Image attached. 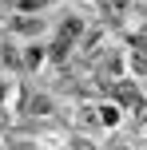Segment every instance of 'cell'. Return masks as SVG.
<instances>
[{
	"label": "cell",
	"instance_id": "1",
	"mask_svg": "<svg viewBox=\"0 0 147 150\" xmlns=\"http://www.w3.org/2000/svg\"><path fill=\"white\" fill-rule=\"evenodd\" d=\"M28 115H52V99L48 95H32L28 99Z\"/></svg>",
	"mask_w": 147,
	"mask_h": 150
},
{
	"label": "cell",
	"instance_id": "2",
	"mask_svg": "<svg viewBox=\"0 0 147 150\" xmlns=\"http://www.w3.org/2000/svg\"><path fill=\"white\" fill-rule=\"evenodd\" d=\"M12 28H16V32H24V36H36V32L44 28V20H40V16H36V20H16Z\"/></svg>",
	"mask_w": 147,
	"mask_h": 150
},
{
	"label": "cell",
	"instance_id": "5",
	"mask_svg": "<svg viewBox=\"0 0 147 150\" xmlns=\"http://www.w3.org/2000/svg\"><path fill=\"white\" fill-rule=\"evenodd\" d=\"M20 8H44V4H52V0H16Z\"/></svg>",
	"mask_w": 147,
	"mask_h": 150
},
{
	"label": "cell",
	"instance_id": "6",
	"mask_svg": "<svg viewBox=\"0 0 147 150\" xmlns=\"http://www.w3.org/2000/svg\"><path fill=\"white\" fill-rule=\"evenodd\" d=\"M76 150H92V146H87V138H76Z\"/></svg>",
	"mask_w": 147,
	"mask_h": 150
},
{
	"label": "cell",
	"instance_id": "3",
	"mask_svg": "<svg viewBox=\"0 0 147 150\" xmlns=\"http://www.w3.org/2000/svg\"><path fill=\"white\" fill-rule=\"evenodd\" d=\"M24 63H28V67H36V63H44V52H40L36 44L28 47V55H24Z\"/></svg>",
	"mask_w": 147,
	"mask_h": 150
},
{
	"label": "cell",
	"instance_id": "4",
	"mask_svg": "<svg viewBox=\"0 0 147 150\" xmlns=\"http://www.w3.org/2000/svg\"><path fill=\"white\" fill-rule=\"evenodd\" d=\"M100 119L108 122V127H115V122H119V107H103V115H100Z\"/></svg>",
	"mask_w": 147,
	"mask_h": 150
}]
</instances>
